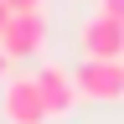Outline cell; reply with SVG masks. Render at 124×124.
I'll return each mask as SVG.
<instances>
[{
    "mask_svg": "<svg viewBox=\"0 0 124 124\" xmlns=\"http://www.w3.org/2000/svg\"><path fill=\"white\" fill-rule=\"evenodd\" d=\"M103 16H108V21H119V26H124V0H103Z\"/></svg>",
    "mask_w": 124,
    "mask_h": 124,
    "instance_id": "8992f818",
    "label": "cell"
},
{
    "mask_svg": "<svg viewBox=\"0 0 124 124\" xmlns=\"http://www.w3.org/2000/svg\"><path fill=\"white\" fill-rule=\"evenodd\" d=\"M5 21H10V10H5V0H0V31H5Z\"/></svg>",
    "mask_w": 124,
    "mask_h": 124,
    "instance_id": "ba28073f",
    "label": "cell"
},
{
    "mask_svg": "<svg viewBox=\"0 0 124 124\" xmlns=\"http://www.w3.org/2000/svg\"><path fill=\"white\" fill-rule=\"evenodd\" d=\"M78 41H83V57H93V62H124V26L108 16H93Z\"/></svg>",
    "mask_w": 124,
    "mask_h": 124,
    "instance_id": "277c9868",
    "label": "cell"
},
{
    "mask_svg": "<svg viewBox=\"0 0 124 124\" xmlns=\"http://www.w3.org/2000/svg\"><path fill=\"white\" fill-rule=\"evenodd\" d=\"M5 62H10V57H5V52H0V78H5Z\"/></svg>",
    "mask_w": 124,
    "mask_h": 124,
    "instance_id": "9c48e42d",
    "label": "cell"
},
{
    "mask_svg": "<svg viewBox=\"0 0 124 124\" xmlns=\"http://www.w3.org/2000/svg\"><path fill=\"white\" fill-rule=\"evenodd\" d=\"M5 124H46L36 78H10L5 83Z\"/></svg>",
    "mask_w": 124,
    "mask_h": 124,
    "instance_id": "5b68a950",
    "label": "cell"
},
{
    "mask_svg": "<svg viewBox=\"0 0 124 124\" xmlns=\"http://www.w3.org/2000/svg\"><path fill=\"white\" fill-rule=\"evenodd\" d=\"M5 10H41V0H5Z\"/></svg>",
    "mask_w": 124,
    "mask_h": 124,
    "instance_id": "52a82bcc",
    "label": "cell"
},
{
    "mask_svg": "<svg viewBox=\"0 0 124 124\" xmlns=\"http://www.w3.org/2000/svg\"><path fill=\"white\" fill-rule=\"evenodd\" d=\"M31 78H36V93H41L46 119H67L72 108H78V83H72V72H62V67H41V72H31Z\"/></svg>",
    "mask_w": 124,
    "mask_h": 124,
    "instance_id": "3957f363",
    "label": "cell"
},
{
    "mask_svg": "<svg viewBox=\"0 0 124 124\" xmlns=\"http://www.w3.org/2000/svg\"><path fill=\"white\" fill-rule=\"evenodd\" d=\"M72 83H78V98L114 103V98H124V62H93V57H83V67L72 72Z\"/></svg>",
    "mask_w": 124,
    "mask_h": 124,
    "instance_id": "6da1fadb",
    "label": "cell"
},
{
    "mask_svg": "<svg viewBox=\"0 0 124 124\" xmlns=\"http://www.w3.org/2000/svg\"><path fill=\"white\" fill-rule=\"evenodd\" d=\"M46 41V16L41 10H10L5 31H0V52L5 57H36Z\"/></svg>",
    "mask_w": 124,
    "mask_h": 124,
    "instance_id": "7a4b0ae2",
    "label": "cell"
}]
</instances>
